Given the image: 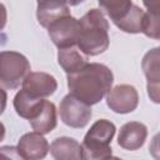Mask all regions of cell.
I'll return each instance as SVG.
<instances>
[{
	"label": "cell",
	"mask_w": 160,
	"mask_h": 160,
	"mask_svg": "<svg viewBox=\"0 0 160 160\" xmlns=\"http://www.w3.org/2000/svg\"><path fill=\"white\" fill-rule=\"evenodd\" d=\"M70 15V9L66 2L61 1H40L38 2L36 16L41 26L49 28L54 21L60 18Z\"/></svg>",
	"instance_id": "4fadbf2b"
},
{
	"label": "cell",
	"mask_w": 160,
	"mask_h": 160,
	"mask_svg": "<svg viewBox=\"0 0 160 160\" xmlns=\"http://www.w3.org/2000/svg\"><path fill=\"white\" fill-rule=\"evenodd\" d=\"M49 150L54 160H82L81 145L72 138H56Z\"/></svg>",
	"instance_id": "5bb4252c"
},
{
	"label": "cell",
	"mask_w": 160,
	"mask_h": 160,
	"mask_svg": "<svg viewBox=\"0 0 160 160\" xmlns=\"http://www.w3.org/2000/svg\"><path fill=\"white\" fill-rule=\"evenodd\" d=\"M142 70L148 79V92L154 102H159V48L146 52L142 59Z\"/></svg>",
	"instance_id": "7c38bea8"
},
{
	"label": "cell",
	"mask_w": 160,
	"mask_h": 160,
	"mask_svg": "<svg viewBox=\"0 0 160 160\" xmlns=\"http://www.w3.org/2000/svg\"><path fill=\"white\" fill-rule=\"evenodd\" d=\"M4 136H5V126H4V124L0 121V141L4 139Z\"/></svg>",
	"instance_id": "7402d4cb"
},
{
	"label": "cell",
	"mask_w": 160,
	"mask_h": 160,
	"mask_svg": "<svg viewBox=\"0 0 160 160\" xmlns=\"http://www.w3.org/2000/svg\"><path fill=\"white\" fill-rule=\"evenodd\" d=\"M0 160H25L16 146H0Z\"/></svg>",
	"instance_id": "d6986e66"
},
{
	"label": "cell",
	"mask_w": 160,
	"mask_h": 160,
	"mask_svg": "<svg viewBox=\"0 0 160 160\" xmlns=\"http://www.w3.org/2000/svg\"><path fill=\"white\" fill-rule=\"evenodd\" d=\"M58 62L68 75L79 72L80 70H82L89 64L88 56L84 55L75 46L66 48V49H59Z\"/></svg>",
	"instance_id": "2e32d148"
},
{
	"label": "cell",
	"mask_w": 160,
	"mask_h": 160,
	"mask_svg": "<svg viewBox=\"0 0 160 160\" xmlns=\"http://www.w3.org/2000/svg\"><path fill=\"white\" fill-rule=\"evenodd\" d=\"M59 114L62 122L70 128H84L91 119V108L72 95H66L59 108Z\"/></svg>",
	"instance_id": "52a82bcc"
},
{
	"label": "cell",
	"mask_w": 160,
	"mask_h": 160,
	"mask_svg": "<svg viewBox=\"0 0 160 160\" xmlns=\"http://www.w3.org/2000/svg\"><path fill=\"white\" fill-rule=\"evenodd\" d=\"M106 160H121V159H119V158H115V156H110V158H108Z\"/></svg>",
	"instance_id": "603a6c76"
},
{
	"label": "cell",
	"mask_w": 160,
	"mask_h": 160,
	"mask_svg": "<svg viewBox=\"0 0 160 160\" xmlns=\"http://www.w3.org/2000/svg\"><path fill=\"white\" fill-rule=\"evenodd\" d=\"M48 32L52 42L59 49L75 46L78 44L80 32L79 20L71 15L60 18L48 28Z\"/></svg>",
	"instance_id": "8992f818"
},
{
	"label": "cell",
	"mask_w": 160,
	"mask_h": 160,
	"mask_svg": "<svg viewBox=\"0 0 160 160\" xmlns=\"http://www.w3.org/2000/svg\"><path fill=\"white\" fill-rule=\"evenodd\" d=\"M114 76L111 70L99 62L88 64L76 74L68 75L70 95L91 106L98 104L111 89Z\"/></svg>",
	"instance_id": "6da1fadb"
},
{
	"label": "cell",
	"mask_w": 160,
	"mask_h": 160,
	"mask_svg": "<svg viewBox=\"0 0 160 160\" xmlns=\"http://www.w3.org/2000/svg\"><path fill=\"white\" fill-rule=\"evenodd\" d=\"M58 82L55 78L48 72H30L22 81V90L32 98L44 99L55 92Z\"/></svg>",
	"instance_id": "9c48e42d"
},
{
	"label": "cell",
	"mask_w": 160,
	"mask_h": 160,
	"mask_svg": "<svg viewBox=\"0 0 160 160\" xmlns=\"http://www.w3.org/2000/svg\"><path fill=\"white\" fill-rule=\"evenodd\" d=\"M148 136V129L144 124L130 121L121 126L118 135V144L125 150H138L142 146Z\"/></svg>",
	"instance_id": "8fae6325"
},
{
	"label": "cell",
	"mask_w": 160,
	"mask_h": 160,
	"mask_svg": "<svg viewBox=\"0 0 160 160\" xmlns=\"http://www.w3.org/2000/svg\"><path fill=\"white\" fill-rule=\"evenodd\" d=\"M159 1L152 2H144V5L148 8V12L144 14V24H142V31L146 36L159 39L160 36V25H159Z\"/></svg>",
	"instance_id": "ac0fdd59"
},
{
	"label": "cell",
	"mask_w": 160,
	"mask_h": 160,
	"mask_svg": "<svg viewBox=\"0 0 160 160\" xmlns=\"http://www.w3.org/2000/svg\"><path fill=\"white\" fill-rule=\"evenodd\" d=\"M5 24H6V9L0 2V30L5 26Z\"/></svg>",
	"instance_id": "44dd1931"
},
{
	"label": "cell",
	"mask_w": 160,
	"mask_h": 160,
	"mask_svg": "<svg viewBox=\"0 0 160 160\" xmlns=\"http://www.w3.org/2000/svg\"><path fill=\"white\" fill-rule=\"evenodd\" d=\"M112 22L125 32H141L144 24V11L131 1H99Z\"/></svg>",
	"instance_id": "277c9868"
},
{
	"label": "cell",
	"mask_w": 160,
	"mask_h": 160,
	"mask_svg": "<svg viewBox=\"0 0 160 160\" xmlns=\"http://www.w3.org/2000/svg\"><path fill=\"white\" fill-rule=\"evenodd\" d=\"M139 95L134 86L128 84L116 85L106 95L108 106L118 114H128L136 109Z\"/></svg>",
	"instance_id": "ba28073f"
},
{
	"label": "cell",
	"mask_w": 160,
	"mask_h": 160,
	"mask_svg": "<svg viewBox=\"0 0 160 160\" xmlns=\"http://www.w3.org/2000/svg\"><path fill=\"white\" fill-rule=\"evenodd\" d=\"M30 74V62L20 52H0V84L8 89H16Z\"/></svg>",
	"instance_id": "5b68a950"
},
{
	"label": "cell",
	"mask_w": 160,
	"mask_h": 160,
	"mask_svg": "<svg viewBox=\"0 0 160 160\" xmlns=\"http://www.w3.org/2000/svg\"><path fill=\"white\" fill-rule=\"evenodd\" d=\"M6 100H8L6 91L0 86V115L4 112V110L6 108Z\"/></svg>",
	"instance_id": "ffe728a7"
},
{
	"label": "cell",
	"mask_w": 160,
	"mask_h": 160,
	"mask_svg": "<svg viewBox=\"0 0 160 160\" xmlns=\"http://www.w3.org/2000/svg\"><path fill=\"white\" fill-rule=\"evenodd\" d=\"M78 49L86 56L104 52L109 46V24L99 9L89 10L80 20Z\"/></svg>",
	"instance_id": "7a4b0ae2"
},
{
	"label": "cell",
	"mask_w": 160,
	"mask_h": 160,
	"mask_svg": "<svg viewBox=\"0 0 160 160\" xmlns=\"http://www.w3.org/2000/svg\"><path fill=\"white\" fill-rule=\"evenodd\" d=\"M44 99H36L26 94L22 89L14 98V108L19 116L31 120L39 111Z\"/></svg>",
	"instance_id": "e0dca14e"
},
{
	"label": "cell",
	"mask_w": 160,
	"mask_h": 160,
	"mask_svg": "<svg viewBox=\"0 0 160 160\" xmlns=\"http://www.w3.org/2000/svg\"><path fill=\"white\" fill-rule=\"evenodd\" d=\"M115 125L106 119L95 121L84 136L81 144L82 160H106L110 158V144L115 135Z\"/></svg>",
	"instance_id": "3957f363"
},
{
	"label": "cell",
	"mask_w": 160,
	"mask_h": 160,
	"mask_svg": "<svg viewBox=\"0 0 160 160\" xmlns=\"http://www.w3.org/2000/svg\"><path fill=\"white\" fill-rule=\"evenodd\" d=\"M29 122L35 132H39L41 135L49 134L56 126V108H55V105L49 100H44L39 111L31 120H29Z\"/></svg>",
	"instance_id": "9a60e30c"
},
{
	"label": "cell",
	"mask_w": 160,
	"mask_h": 160,
	"mask_svg": "<svg viewBox=\"0 0 160 160\" xmlns=\"http://www.w3.org/2000/svg\"><path fill=\"white\" fill-rule=\"evenodd\" d=\"M18 150L25 160H42L49 152L48 140L39 132H28L18 142Z\"/></svg>",
	"instance_id": "30bf717a"
}]
</instances>
